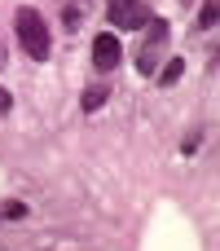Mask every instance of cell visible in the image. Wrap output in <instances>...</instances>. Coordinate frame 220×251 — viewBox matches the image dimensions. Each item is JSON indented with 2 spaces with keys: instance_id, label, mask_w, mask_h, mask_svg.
I'll return each instance as SVG.
<instances>
[{
  "instance_id": "1",
  "label": "cell",
  "mask_w": 220,
  "mask_h": 251,
  "mask_svg": "<svg viewBox=\"0 0 220 251\" xmlns=\"http://www.w3.org/2000/svg\"><path fill=\"white\" fill-rule=\"evenodd\" d=\"M13 31H18V44H22V53H26L31 62H44V57L53 53V35H49V22H44L40 9L22 4V9L13 13Z\"/></svg>"
},
{
  "instance_id": "2",
  "label": "cell",
  "mask_w": 220,
  "mask_h": 251,
  "mask_svg": "<svg viewBox=\"0 0 220 251\" xmlns=\"http://www.w3.org/2000/svg\"><path fill=\"white\" fill-rule=\"evenodd\" d=\"M168 35H172L168 18H150L146 40H141V49H137V75H146V79H154V75H159L163 53H168Z\"/></svg>"
},
{
  "instance_id": "3",
  "label": "cell",
  "mask_w": 220,
  "mask_h": 251,
  "mask_svg": "<svg viewBox=\"0 0 220 251\" xmlns=\"http://www.w3.org/2000/svg\"><path fill=\"white\" fill-rule=\"evenodd\" d=\"M119 57H123V44H119V35L101 31V35L93 40V71H115V66H119Z\"/></svg>"
},
{
  "instance_id": "4",
  "label": "cell",
  "mask_w": 220,
  "mask_h": 251,
  "mask_svg": "<svg viewBox=\"0 0 220 251\" xmlns=\"http://www.w3.org/2000/svg\"><path fill=\"white\" fill-rule=\"evenodd\" d=\"M106 101H110V84H106V79H97V84H88V88H84V97H79V106H84L88 115H97V110H101Z\"/></svg>"
},
{
  "instance_id": "5",
  "label": "cell",
  "mask_w": 220,
  "mask_h": 251,
  "mask_svg": "<svg viewBox=\"0 0 220 251\" xmlns=\"http://www.w3.org/2000/svg\"><path fill=\"white\" fill-rule=\"evenodd\" d=\"M181 75H185V62H181V57H168V62L159 66V75H154V84H159V88H172V84H176Z\"/></svg>"
},
{
  "instance_id": "6",
  "label": "cell",
  "mask_w": 220,
  "mask_h": 251,
  "mask_svg": "<svg viewBox=\"0 0 220 251\" xmlns=\"http://www.w3.org/2000/svg\"><path fill=\"white\" fill-rule=\"evenodd\" d=\"M216 22H220V0H203V9H198L194 26H198V31H207V26H216Z\"/></svg>"
},
{
  "instance_id": "7",
  "label": "cell",
  "mask_w": 220,
  "mask_h": 251,
  "mask_svg": "<svg viewBox=\"0 0 220 251\" xmlns=\"http://www.w3.org/2000/svg\"><path fill=\"white\" fill-rule=\"evenodd\" d=\"M84 13H88V0H75V4H66V9H62V22L75 31V26L84 22Z\"/></svg>"
},
{
  "instance_id": "8",
  "label": "cell",
  "mask_w": 220,
  "mask_h": 251,
  "mask_svg": "<svg viewBox=\"0 0 220 251\" xmlns=\"http://www.w3.org/2000/svg\"><path fill=\"white\" fill-rule=\"evenodd\" d=\"M137 4H141V0H106V18L115 22L119 13H128V9H137Z\"/></svg>"
},
{
  "instance_id": "9",
  "label": "cell",
  "mask_w": 220,
  "mask_h": 251,
  "mask_svg": "<svg viewBox=\"0 0 220 251\" xmlns=\"http://www.w3.org/2000/svg\"><path fill=\"white\" fill-rule=\"evenodd\" d=\"M0 216H9V221H22V216H26V203H18V199H9V203L0 207Z\"/></svg>"
},
{
  "instance_id": "10",
  "label": "cell",
  "mask_w": 220,
  "mask_h": 251,
  "mask_svg": "<svg viewBox=\"0 0 220 251\" xmlns=\"http://www.w3.org/2000/svg\"><path fill=\"white\" fill-rule=\"evenodd\" d=\"M9 106H13V97H9V88H0V115H9Z\"/></svg>"
},
{
  "instance_id": "11",
  "label": "cell",
  "mask_w": 220,
  "mask_h": 251,
  "mask_svg": "<svg viewBox=\"0 0 220 251\" xmlns=\"http://www.w3.org/2000/svg\"><path fill=\"white\" fill-rule=\"evenodd\" d=\"M0 66H4V44H0Z\"/></svg>"
},
{
  "instance_id": "12",
  "label": "cell",
  "mask_w": 220,
  "mask_h": 251,
  "mask_svg": "<svg viewBox=\"0 0 220 251\" xmlns=\"http://www.w3.org/2000/svg\"><path fill=\"white\" fill-rule=\"evenodd\" d=\"M216 57H220V49H216V53H212V62H216Z\"/></svg>"
}]
</instances>
